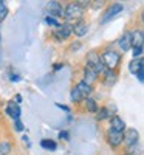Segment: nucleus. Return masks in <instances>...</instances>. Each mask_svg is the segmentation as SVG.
Returning <instances> with one entry per match:
<instances>
[{
	"mask_svg": "<svg viewBox=\"0 0 144 155\" xmlns=\"http://www.w3.org/2000/svg\"><path fill=\"white\" fill-rule=\"evenodd\" d=\"M99 58H101L102 65L106 67L107 70H113V68H116L118 65H119V62H121V56L118 54V53H115V51H112V50L104 51V53H102Z\"/></svg>",
	"mask_w": 144,
	"mask_h": 155,
	"instance_id": "f257e3e1",
	"label": "nucleus"
},
{
	"mask_svg": "<svg viewBox=\"0 0 144 155\" xmlns=\"http://www.w3.org/2000/svg\"><path fill=\"white\" fill-rule=\"evenodd\" d=\"M82 12H84V9L79 5H77L76 2H71V3H68L67 6H65L64 17L67 19V20H81Z\"/></svg>",
	"mask_w": 144,
	"mask_h": 155,
	"instance_id": "f03ea898",
	"label": "nucleus"
},
{
	"mask_svg": "<svg viewBox=\"0 0 144 155\" xmlns=\"http://www.w3.org/2000/svg\"><path fill=\"white\" fill-rule=\"evenodd\" d=\"M87 67L91 68L96 74H98V73H102L104 70H106V67L102 65L101 58H99L98 53H90V54L87 56Z\"/></svg>",
	"mask_w": 144,
	"mask_h": 155,
	"instance_id": "7ed1b4c3",
	"label": "nucleus"
},
{
	"mask_svg": "<svg viewBox=\"0 0 144 155\" xmlns=\"http://www.w3.org/2000/svg\"><path fill=\"white\" fill-rule=\"evenodd\" d=\"M70 34H71V25L70 23H62L57 28H54V31H53V37L57 42H62L65 39H68Z\"/></svg>",
	"mask_w": 144,
	"mask_h": 155,
	"instance_id": "20e7f679",
	"label": "nucleus"
},
{
	"mask_svg": "<svg viewBox=\"0 0 144 155\" xmlns=\"http://www.w3.org/2000/svg\"><path fill=\"white\" fill-rule=\"evenodd\" d=\"M138 140H139V134L136 129H127L126 134H124V143L127 147H132L138 144Z\"/></svg>",
	"mask_w": 144,
	"mask_h": 155,
	"instance_id": "39448f33",
	"label": "nucleus"
},
{
	"mask_svg": "<svg viewBox=\"0 0 144 155\" xmlns=\"http://www.w3.org/2000/svg\"><path fill=\"white\" fill-rule=\"evenodd\" d=\"M124 9V6L121 3H112V6L104 12V17L101 19V23H107L112 17H115L116 14H119V12Z\"/></svg>",
	"mask_w": 144,
	"mask_h": 155,
	"instance_id": "423d86ee",
	"label": "nucleus"
},
{
	"mask_svg": "<svg viewBox=\"0 0 144 155\" xmlns=\"http://www.w3.org/2000/svg\"><path fill=\"white\" fill-rule=\"evenodd\" d=\"M126 130V123L119 118L118 115L110 116V132H116V134H124Z\"/></svg>",
	"mask_w": 144,
	"mask_h": 155,
	"instance_id": "0eeeda50",
	"label": "nucleus"
},
{
	"mask_svg": "<svg viewBox=\"0 0 144 155\" xmlns=\"http://www.w3.org/2000/svg\"><path fill=\"white\" fill-rule=\"evenodd\" d=\"M47 11H48V16L54 17V19L64 16V8L59 2H48L47 3Z\"/></svg>",
	"mask_w": 144,
	"mask_h": 155,
	"instance_id": "6e6552de",
	"label": "nucleus"
},
{
	"mask_svg": "<svg viewBox=\"0 0 144 155\" xmlns=\"http://www.w3.org/2000/svg\"><path fill=\"white\" fill-rule=\"evenodd\" d=\"M5 112H6V115L9 116V118H12V120H19L20 115H22V110H20L19 104H16L14 101H9V104L6 106Z\"/></svg>",
	"mask_w": 144,
	"mask_h": 155,
	"instance_id": "1a4fd4ad",
	"label": "nucleus"
},
{
	"mask_svg": "<svg viewBox=\"0 0 144 155\" xmlns=\"http://www.w3.org/2000/svg\"><path fill=\"white\" fill-rule=\"evenodd\" d=\"M87 31H88V27H87V23H85L82 19H81V20H77L74 25H71V33H74L77 37L85 36Z\"/></svg>",
	"mask_w": 144,
	"mask_h": 155,
	"instance_id": "9d476101",
	"label": "nucleus"
},
{
	"mask_svg": "<svg viewBox=\"0 0 144 155\" xmlns=\"http://www.w3.org/2000/svg\"><path fill=\"white\" fill-rule=\"evenodd\" d=\"M118 45H119V48H121L123 51H129L130 48H132V37H130V33H129V31H126V33L119 37Z\"/></svg>",
	"mask_w": 144,
	"mask_h": 155,
	"instance_id": "9b49d317",
	"label": "nucleus"
},
{
	"mask_svg": "<svg viewBox=\"0 0 144 155\" xmlns=\"http://www.w3.org/2000/svg\"><path fill=\"white\" fill-rule=\"evenodd\" d=\"M76 90L79 92V95L82 96V99L90 98L91 92H93V88H91V85H90V84H87V82H84V81H81L79 84L76 85Z\"/></svg>",
	"mask_w": 144,
	"mask_h": 155,
	"instance_id": "f8f14e48",
	"label": "nucleus"
},
{
	"mask_svg": "<svg viewBox=\"0 0 144 155\" xmlns=\"http://www.w3.org/2000/svg\"><path fill=\"white\" fill-rule=\"evenodd\" d=\"M107 140H109V144L112 147H116V146H119L123 141H124V134H116V132H110L109 130Z\"/></svg>",
	"mask_w": 144,
	"mask_h": 155,
	"instance_id": "ddd939ff",
	"label": "nucleus"
},
{
	"mask_svg": "<svg viewBox=\"0 0 144 155\" xmlns=\"http://www.w3.org/2000/svg\"><path fill=\"white\" fill-rule=\"evenodd\" d=\"M144 68V62H142V59L141 58H138V59H132L130 61V64H129V71L132 73V74H136L139 70H142Z\"/></svg>",
	"mask_w": 144,
	"mask_h": 155,
	"instance_id": "4468645a",
	"label": "nucleus"
},
{
	"mask_svg": "<svg viewBox=\"0 0 144 155\" xmlns=\"http://www.w3.org/2000/svg\"><path fill=\"white\" fill-rule=\"evenodd\" d=\"M130 37H132V48L133 47H142V41H144V36L141 30H136L133 33H130Z\"/></svg>",
	"mask_w": 144,
	"mask_h": 155,
	"instance_id": "2eb2a0df",
	"label": "nucleus"
},
{
	"mask_svg": "<svg viewBox=\"0 0 144 155\" xmlns=\"http://www.w3.org/2000/svg\"><path fill=\"white\" fill-rule=\"evenodd\" d=\"M96 78H98V74L91 70V68H88L87 65H85V68H84V82H87V84H93L95 81H96Z\"/></svg>",
	"mask_w": 144,
	"mask_h": 155,
	"instance_id": "dca6fc26",
	"label": "nucleus"
},
{
	"mask_svg": "<svg viewBox=\"0 0 144 155\" xmlns=\"http://www.w3.org/2000/svg\"><path fill=\"white\" fill-rule=\"evenodd\" d=\"M102 73H104V84L106 85H113L115 81H116V73L113 70H107V68L104 70Z\"/></svg>",
	"mask_w": 144,
	"mask_h": 155,
	"instance_id": "f3484780",
	"label": "nucleus"
},
{
	"mask_svg": "<svg viewBox=\"0 0 144 155\" xmlns=\"http://www.w3.org/2000/svg\"><path fill=\"white\" fill-rule=\"evenodd\" d=\"M96 113H98V115H96V120H98V121H104V120L110 118V109H109V107H102V109H99Z\"/></svg>",
	"mask_w": 144,
	"mask_h": 155,
	"instance_id": "a211bd4d",
	"label": "nucleus"
},
{
	"mask_svg": "<svg viewBox=\"0 0 144 155\" xmlns=\"http://www.w3.org/2000/svg\"><path fill=\"white\" fill-rule=\"evenodd\" d=\"M41 146H42L44 149H47V150H56V149H57L56 141H53V140H47V138L41 141Z\"/></svg>",
	"mask_w": 144,
	"mask_h": 155,
	"instance_id": "6ab92c4d",
	"label": "nucleus"
},
{
	"mask_svg": "<svg viewBox=\"0 0 144 155\" xmlns=\"http://www.w3.org/2000/svg\"><path fill=\"white\" fill-rule=\"evenodd\" d=\"M85 104H87V110L91 112V113H96L98 112V104L93 98H87L85 99Z\"/></svg>",
	"mask_w": 144,
	"mask_h": 155,
	"instance_id": "aec40b11",
	"label": "nucleus"
},
{
	"mask_svg": "<svg viewBox=\"0 0 144 155\" xmlns=\"http://www.w3.org/2000/svg\"><path fill=\"white\" fill-rule=\"evenodd\" d=\"M11 149L12 147L8 141H0V155H9Z\"/></svg>",
	"mask_w": 144,
	"mask_h": 155,
	"instance_id": "412c9836",
	"label": "nucleus"
},
{
	"mask_svg": "<svg viewBox=\"0 0 144 155\" xmlns=\"http://www.w3.org/2000/svg\"><path fill=\"white\" fill-rule=\"evenodd\" d=\"M8 16V6L3 0H0V22H3Z\"/></svg>",
	"mask_w": 144,
	"mask_h": 155,
	"instance_id": "4be33fe9",
	"label": "nucleus"
},
{
	"mask_svg": "<svg viewBox=\"0 0 144 155\" xmlns=\"http://www.w3.org/2000/svg\"><path fill=\"white\" fill-rule=\"evenodd\" d=\"M70 99H71V102H81V101H82V96H81L79 92L76 90V87L71 88V92H70Z\"/></svg>",
	"mask_w": 144,
	"mask_h": 155,
	"instance_id": "5701e85b",
	"label": "nucleus"
},
{
	"mask_svg": "<svg viewBox=\"0 0 144 155\" xmlns=\"http://www.w3.org/2000/svg\"><path fill=\"white\" fill-rule=\"evenodd\" d=\"M45 23L47 25H50V27H54V28H57L59 27V22H57V19H54V17H50V16H47L45 17Z\"/></svg>",
	"mask_w": 144,
	"mask_h": 155,
	"instance_id": "b1692460",
	"label": "nucleus"
},
{
	"mask_svg": "<svg viewBox=\"0 0 144 155\" xmlns=\"http://www.w3.org/2000/svg\"><path fill=\"white\" fill-rule=\"evenodd\" d=\"M132 51H133V59H138V58H141L142 56V47H133L132 48Z\"/></svg>",
	"mask_w": 144,
	"mask_h": 155,
	"instance_id": "393cba45",
	"label": "nucleus"
},
{
	"mask_svg": "<svg viewBox=\"0 0 144 155\" xmlns=\"http://www.w3.org/2000/svg\"><path fill=\"white\" fill-rule=\"evenodd\" d=\"M14 129H16V130H17V132H22V130H23V129H25L20 120H16V121H14Z\"/></svg>",
	"mask_w": 144,
	"mask_h": 155,
	"instance_id": "a878e982",
	"label": "nucleus"
},
{
	"mask_svg": "<svg viewBox=\"0 0 144 155\" xmlns=\"http://www.w3.org/2000/svg\"><path fill=\"white\" fill-rule=\"evenodd\" d=\"M135 76L138 78V81H139V82H142V81H144V68H142V70H139Z\"/></svg>",
	"mask_w": 144,
	"mask_h": 155,
	"instance_id": "bb28decb",
	"label": "nucleus"
},
{
	"mask_svg": "<svg viewBox=\"0 0 144 155\" xmlns=\"http://www.w3.org/2000/svg\"><path fill=\"white\" fill-rule=\"evenodd\" d=\"M9 79H11V81H14V82H17V81H20V76H19V74H12V73H9Z\"/></svg>",
	"mask_w": 144,
	"mask_h": 155,
	"instance_id": "cd10ccee",
	"label": "nucleus"
},
{
	"mask_svg": "<svg viewBox=\"0 0 144 155\" xmlns=\"http://www.w3.org/2000/svg\"><path fill=\"white\" fill-rule=\"evenodd\" d=\"M59 138H61V140H68V132H65V130L61 132V134H59Z\"/></svg>",
	"mask_w": 144,
	"mask_h": 155,
	"instance_id": "c85d7f7f",
	"label": "nucleus"
},
{
	"mask_svg": "<svg viewBox=\"0 0 144 155\" xmlns=\"http://www.w3.org/2000/svg\"><path fill=\"white\" fill-rule=\"evenodd\" d=\"M59 109H62V110H65V112H70V107L68 106H62V104H56Z\"/></svg>",
	"mask_w": 144,
	"mask_h": 155,
	"instance_id": "c756f323",
	"label": "nucleus"
},
{
	"mask_svg": "<svg viewBox=\"0 0 144 155\" xmlns=\"http://www.w3.org/2000/svg\"><path fill=\"white\" fill-rule=\"evenodd\" d=\"M64 65H62V64H54V70H59V68H62Z\"/></svg>",
	"mask_w": 144,
	"mask_h": 155,
	"instance_id": "7c9ffc66",
	"label": "nucleus"
},
{
	"mask_svg": "<svg viewBox=\"0 0 144 155\" xmlns=\"http://www.w3.org/2000/svg\"><path fill=\"white\" fill-rule=\"evenodd\" d=\"M126 155H132V153H126Z\"/></svg>",
	"mask_w": 144,
	"mask_h": 155,
	"instance_id": "2f4dec72",
	"label": "nucleus"
}]
</instances>
